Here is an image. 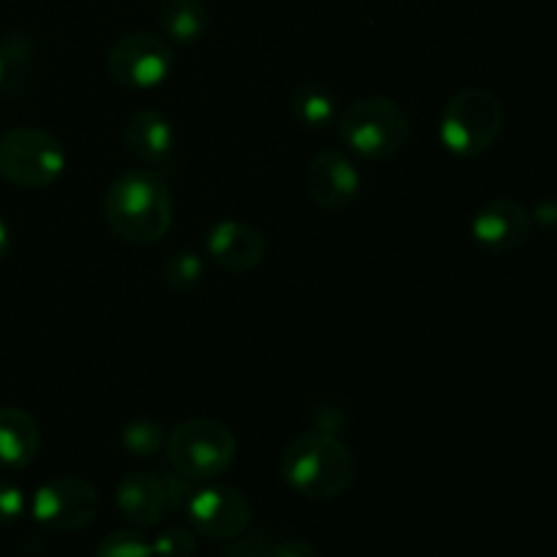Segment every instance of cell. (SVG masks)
I'll use <instances>...</instances> for the list:
<instances>
[{"mask_svg": "<svg viewBox=\"0 0 557 557\" xmlns=\"http://www.w3.org/2000/svg\"><path fill=\"white\" fill-rule=\"evenodd\" d=\"M174 201L161 174L128 169L103 194V221L114 237L131 245H156L172 228Z\"/></svg>", "mask_w": 557, "mask_h": 557, "instance_id": "obj_1", "label": "cell"}, {"mask_svg": "<svg viewBox=\"0 0 557 557\" xmlns=\"http://www.w3.org/2000/svg\"><path fill=\"white\" fill-rule=\"evenodd\" d=\"M281 476L302 498L335 500L351 490L357 460L337 435L315 428L288 441L281 455Z\"/></svg>", "mask_w": 557, "mask_h": 557, "instance_id": "obj_2", "label": "cell"}, {"mask_svg": "<svg viewBox=\"0 0 557 557\" xmlns=\"http://www.w3.org/2000/svg\"><path fill=\"white\" fill-rule=\"evenodd\" d=\"M337 125H341L343 145L364 161L395 158L411 139L408 112L395 98L386 96H368L348 103Z\"/></svg>", "mask_w": 557, "mask_h": 557, "instance_id": "obj_3", "label": "cell"}, {"mask_svg": "<svg viewBox=\"0 0 557 557\" xmlns=\"http://www.w3.org/2000/svg\"><path fill=\"white\" fill-rule=\"evenodd\" d=\"M506 112L500 98L484 87H466L441 112V141L460 158H476L498 141Z\"/></svg>", "mask_w": 557, "mask_h": 557, "instance_id": "obj_4", "label": "cell"}, {"mask_svg": "<svg viewBox=\"0 0 557 557\" xmlns=\"http://www.w3.org/2000/svg\"><path fill=\"white\" fill-rule=\"evenodd\" d=\"M166 455L180 476L190 482H210L234 466L237 438L215 419H188L169 433Z\"/></svg>", "mask_w": 557, "mask_h": 557, "instance_id": "obj_5", "label": "cell"}, {"mask_svg": "<svg viewBox=\"0 0 557 557\" xmlns=\"http://www.w3.org/2000/svg\"><path fill=\"white\" fill-rule=\"evenodd\" d=\"M65 172V150L58 136L20 125L0 136V177L25 190L49 188Z\"/></svg>", "mask_w": 557, "mask_h": 557, "instance_id": "obj_6", "label": "cell"}, {"mask_svg": "<svg viewBox=\"0 0 557 557\" xmlns=\"http://www.w3.org/2000/svg\"><path fill=\"white\" fill-rule=\"evenodd\" d=\"M172 47L161 36L147 30L120 36L107 58L109 76L131 90H152V87L163 85L166 76L172 74Z\"/></svg>", "mask_w": 557, "mask_h": 557, "instance_id": "obj_7", "label": "cell"}, {"mask_svg": "<svg viewBox=\"0 0 557 557\" xmlns=\"http://www.w3.org/2000/svg\"><path fill=\"white\" fill-rule=\"evenodd\" d=\"M30 509L38 525L71 533L90 525L98 511V493L82 476H54L36 490Z\"/></svg>", "mask_w": 557, "mask_h": 557, "instance_id": "obj_8", "label": "cell"}, {"mask_svg": "<svg viewBox=\"0 0 557 557\" xmlns=\"http://www.w3.org/2000/svg\"><path fill=\"white\" fill-rule=\"evenodd\" d=\"M185 515L190 528L207 539L232 542L245 533L253 520V509L243 490L226 487V484H210L190 493L185 500Z\"/></svg>", "mask_w": 557, "mask_h": 557, "instance_id": "obj_9", "label": "cell"}, {"mask_svg": "<svg viewBox=\"0 0 557 557\" xmlns=\"http://www.w3.org/2000/svg\"><path fill=\"white\" fill-rule=\"evenodd\" d=\"M123 141L141 169L161 177L177 169V136L172 120L156 109H134L123 123Z\"/></svg>", "mask_w": 557, "mask_h": 557, "instance_id": "obj_10", "label": "cell"}, {"mask_svg": "<svg viewBox=\"0 0 557 557\" xmlns=\"http://www.w3.org/2000/svg\"><path fill=\"white\" fill-rule=\"evenodd\" d=\"M308 194L321 210L343 212L362 194V177L351 158L341 150H321L310 158L305 172Z\"/></svg>", "mask_w": 557, "mask_h": 557, "instance_id": "obj_11", "label": "cell"}, {"mask_svg": "<svg viewBox=\"0 0 557 557\" xmlns=\"http://www.w3.org/2000/svg\"><path fill=\"white\" fill-rule=\"evenodd\" d=\"M533 218L520 201L493 199L476 210L471 221V234L476 245L487 253H511L531 239Z\"/></svg>", "mask_w": 557, "mask_h": 557, "instance_id": "obj_12", "label": "cell"}, {"mask_svg": "<svg viewBox=\"0 0 557 557\" xmlns=\"http://www.w3.org/2000/svg\"><path fill=\"white\" fill-rule=\"evenodd\" d=\"M207 253L221 270L245 275L264 261L267 239L250 223L218 221L207 234Z\"/></svg>", "mask_w": 557, "mask_h": 557, "instance_id": "obj_13", "label": "cell"}, {"mask_svg": "<svg viewBox=\"0 0 557 557\" xmlns=\"http://www.w3.org/2000/svg\"><path fill=\"white\" fill-rule=\"evenodd\" d=\"M117 511L134 528H156L169 509L166 487L158 473L134 471L117 484Z\"/></svg>", "mask_w": 557, "mask_h": 557, "instance_id": "obj_14", "label": "cell"}, {"mask_svg": "<svg viewBox=\"0 0 557 557\" xmlns=\"http://www.w3.org/2000/svg\"><path fill=\"white\" fill-rule=\"evenodd\" d=\"M41 449V430L33 413L20 406L0 408V466L22 471Z\"/></svg>", "mask_w": 557, "mask_h": 557, "instance_id": "obj_15", "label": "cell"}, {"mask_svg": "<svg viewBox=\"0 0 557 557\" xmlns=\"http://www.w3.org/2000/svg\"><path fill=\"white\" fill-rule=\"evenodd\" d=\"M288 112H292L294 123L302 125V128H326L337 114L335 90L319 79L297 82L292 87V96H288Z\"/></svg>", "mask_w": 557, "mask_h": 557, "instance_id": "obj_16", "label": "cell"}, {"mask_svg": "<svg viewBox=\"0 0 557 557\" xmlns=\"http://www.w3.org/2000/svg\"><path fill=\"white\" fill-rule=\"evenodd\" d=\"M158 25L174 44H196L207 33L210 14L201 0H161Z\"/></svg>", "mask_w": 557, "mask_h": 557, "instance_id": "obj_17", "label": "cell"}, {"mask_svg": "<svg viewBox=\"0 0 557 557\" xmlns=\"http://www.w3.org/2000/svg\"><path fill=\"white\" fill-rule=\"evenodd\" d=\"M0 58H3V85L0 87H14L27 79V69L33 65V41L25 33L14 30L3 36L0 44Z\"/></svg>", "mask_w": 557, "mask_h": 557, "instance_id": "obj_18", "label": "cell"}, {"mask_svg": "<svg viewBox=\"0 0 557 557\" xmlns=\"http://www.w3.org/2000/svg\"><path fill=\"white\" fill-rule=\"evenodd\" d=\"M161 272L163 283H166L172 292L188 294L194 292L201 283V277H205V261H201V256L194 253V250H177V253H172L163 261Z\"/></svg>", "mask_w": 557, "mask_h": 557, "instance_id": "obj_19", "label": "cell"}, {"mask_svg": "<svg viewBox=\"0 0 557 557\" xmlns=\"http://www.w3.org/2000/svg\"><path fill=\"white\" fill-rule=\"evenodd\" d=\"M120 441L134 457H152L166 446V435L150 419H136V422L125 424Z\"/></svg>", "mask_w": 557, "mask_h": 557, "instance_id": "obj_20", "label": "cell"}, {"mask_svg": "<svg viewBox=\"0 0 557 557\" xmlns=\"http://www.w3.org/2000/svg\"><path fill=\"white\" fill-rule=\"evenodd\" d=\"M92 557H156L152 547L134 531H112Z\"/></svg>", "mask_w": 557, "mask_h": 557, "instance_id": "obj_21", "label": "cell"}, {"mask_svg": "<svg viewBox=\"0 0 557 557\" xmlns=\"http://www.w3.org/2000/svg\"><path fill=\"white\" fill-rule=\"evenodd\" d=\"M150 547L156 557H194L196 539L185 528H163Z\"/></svg>", "mask_w": 557, "mask_h": 557, "instance_id": "obj_22", "label": "cell"}, {"mask_svg": "<svg viewBox=\"0 0 557 557\" xmlns=\"http://www.w3.org/2000/svg\"><path fill=\"white\" fill-rule=\"evenodd\" d=\"M277 536L270 531H256V533H239L232 539V547L226 549V557H272L275 553Z\"/></svg>", "mask_w": 557, "mask_h": 557, "instance_id": "obj_23", "label": "cell"}, {"mask_svg": "<svg viewBox=\"0 0 557 557\" xmlns=\"http://www.w3.org/2000/svg\"><path fill=\"white\" fill-rule=\"evenodd\" d=\"M25 493L9 476H0V525H14L25 515Z\"/></svg>", "mask_w": 557, "mask_h": 557, "instance_id": "obj_24", "label": "cell"}, {"mask_svg": "<svg viewBox=\"0 0 557 557\" xmlns=\"http://www.w3.org/2000/svg\"><path fill=\"white\" fill-rule=\"evenodd\" d=\"M531 218L542 232L557 234V196H547V199L539 201L531 210Z\"/></svg>", "mask_w": 557, "mask_h": 557, "instance_id": "obj_25", "label": "cell"}, {"mask_svg": "<svg viewBox=\"0 0 557 557\" xmlns=\"http://www.w3.org/2000/svg\"><path fill=\"white\" fill-rule=\"evenodd\" d=\"M272 557H319V549H315L310 542H305V539L288 536V539H277Z\"/></svg>", "mask_w": 557, "mask_h": 557, "instance_id": "obj_26", "label": "cell"}, {"mask_svg": "<svg viewBox=\"0 0 557 557\" xmlns=\"http://www.w3.org/2000/svg\"><path fill=\"white\" fill-rule=\"evenodd\" d=\"M11 248V237H9V226L3 223V218H0V261L5 259V253H9Z\"/></svg>", "mask_w": 557, "mask_h": 557, "instance_id": "obj_27", "label": "cell"}, {"mask_svg": "<svg viewBox=\"0 0 557 557\" xmlns=\"http://www.w3.org/2000/svg\"><path fill=\"white\" fill-rule=\"evenodd\" d=\"M0 85H3V58H0Z\"/></svg>", "mask_w": 557, "mask_h": 557, "instance_id": "obj_28", "label": "cell"}]
</instances>
